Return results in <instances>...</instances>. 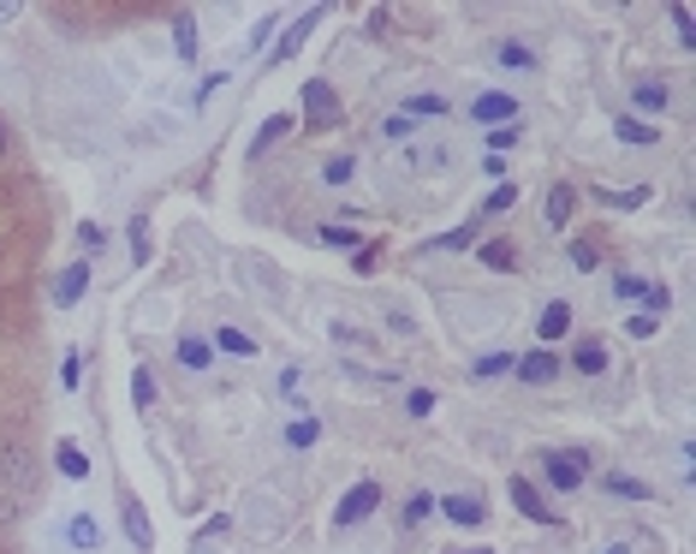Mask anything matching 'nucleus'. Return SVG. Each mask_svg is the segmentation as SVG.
Listing matches in <instances>:
<instances>
[{"instance_id": "f257e3e1", "label": "nucleus", "mask_w": 696, "mask_h": 554, "mask_svg": "<svg viewBox=\"0 0 696 554\" xmlns=\"http://www.w3.org/2000/svg\"><path fill=\"white\" fill-rule=\"evenodd\" d=\"M0 489L7 495H24V501H36L42 489V465L24 442H0Z\"/></svg>"}, {"instance_id": "f03ea898", "label": "nucleus", "mask_w": 696, "mask_h": 554, "mask_svg": "<svg viewBox=\"0 0 696 554\" xmlns=\"http://www.w3.org/2000/svg\"><path fill=\"white\" fill-rule=\"evenodd\" d=\"M542 477H547V489H554V495L584 489L589 454H584V447H542Z\"/></svg>"}, {"instance_id": "7ed1b4c3", "label": "nucleus", "mask_w": 696, "mask_h": 554, "mask_svg": "<svg viewBox=\"0 0 696 554\" xmlns=\"http://www.w3.org/2000/svg\"><path fill=\"white\" fill-rule=\"evenodd\" d=\"M339 120H346V108H339L334 84L309 78V84H304V126H309V131H334Z\"/></svg>"}, {"instance_id": "20e7f679", "label": "nucleus", "mask_w": 696, "mask_h": 554, "mask_svg": "<svg viewBox=\"0 0 696 554\" xmlns=\"http://www.w3.org/2000/svg\"><path fill=\"white\" fill-rule=\"evenodd\" d=\"M376 507H381V484H376V477H363V484H351V489H346V501L334 507V531H351V524L376 519Z\"/></svg>"}, {"instance_id": "39448f33", "label": "nucleus", "mask_w": 696, "mask_h": 554, "mask_svg": "<svg viewBox=\"0 0 696 554\" xmlns=\"http://www.w3.org/2000/svg\"><path fill=\"white\" fill-rule=\"evenodd\" d=\"M559 363H566V358H559L554 346H536V352H524V358L512 363V376L524 388H547V382H559Z\"/></svg>"}, {"instance_id": "423d86ee", "label": "nucleus", "mask_w": 696, "mask_h": 554, "mask_svg": "<svg viewBox=\"0 0 696 554\" xmlns=\"http://www.w3.org/2000/svg\"><path fill=\"white\" fill-rule=\"evenodd\" d=\"M631 108H637V120H649V113L661 120V113L673 108V84L666 78H637L631 84Z\"/></svg>"}, {"instance_id": "0eeeda50", "label": "nucleus", "mask_w": 696, "mask_h": 554, "mask_svg": "<svg viewBox=\"0 0 696 554\" xmlns=\"http://www.w3.org/2000/svg\"><path fill=\"white\" fill-rule=\"evenodd\" d=\"M512 507H518V513H524L530 524H547V531L559 524V513H554V507H547L542 495H536V484H530V477H512Z\"/></svg>"}, {"instance_id": "6e6552de", "label": "nucleus", "mask_w": 696, "mask_h": 554, "mask_svg": "<svg viewBox=\"0 0 696 554\" xmlns=\"http://www.w3.org/2000/svg\"><path fill=\"white\" fill-rule=\"evenodd\" d=\"M470 120H482L488 131H494V126H518V101L507 96V90H488V96H477V101H470Z\"/></svg>"}, {"instance_id": "1a4fd4ad", "label": "nucleus", "mask_w": 696, "mask_h": 554, "mask_svg": "<svg viewBox=\"0 0 696 554\" xmlns=\"http://www.w3.org/2000/svg\"><path fill=\"white\" fill-rule=\"evenodd\" d=\"M577 323V311H572V298H554V304H542V316H536V334H542V346H554V340H566Z\"/></svg>"}, {"instance_id": "9d476101", "label": "nucleus", "mask_w": 696, "mask_h": 554, "mask_svg": "<svg viewBox=\"0 0 696 554\" xmlns=\"http://www.w3.org/2000/svg\"><path fill=\"white\" fill-rule=\"evenodd\" d=\"M435 513H447L453 524H465V531H470V524H482V519H488V507L477 501V495L458 489V495H435Z\"/></svg>"}, {"instance_id": "9b49d317", "label": "nucleus", "mask_w": 696, "mask_h": 554, "mask_svg": "<svg viewBox=\"0 0 696 554\" xmlns=\"http://www.w3.org/2000/svg\"><path fill=\"white\" fill-rule=\"evenodd\" d=\"M572 215H577V192L572 185H554V192L542 197V227L559 232V227H572Z\"/></svg>"}, {"instance_id": "f8f14e48", "label": "nucleus", "mask_w": 696, "mask_h": 554, "mask_svg": "<svg viewBox=\"0 0 696 554\" xmlns=\"http://www.w3.org/2000/svg\"><path fill=\"white\" fill-rule=\"evenodd\" d=\"M316 24H322V7H309V12H298V19H292V24H286V36H280V42H274V61H292V54H298V48H304V42H309V31H316Z\"/></svg>"}, {"instance_id": "ddd939ff", "label": "nucleus", "mask_w": 696, "mask_h": 554, "mask_svg": "<svg viewBox=\"0 0 696 554\" xmlns=\"http://www.w3.org/2000/svg\"><path fill=\"white\" fill-rule=\"evenodd\" d=\"M613 138L631 143V150H655V143H661V126L637 120V113H619V120H613Z\"/></svg>"}, {"instance_id": "4468645a", "label": "nucleus", "mask_w": 696, "mask_h": 554, "mask_svg": "<svg viewBox=\"0 0 696 554\" xmlns=\"http://www.w3.org/2000/svg\"><path fill=\"white\" fill-rule=\"evenodd\" d=\"M84 293H90V262H72L61 281H54V304H61V311H72V304H78Z\"/></svg>"}, {"instance_id": "2eb2a0df", "label": "nucleus", "mask_w": 696, "mask_h": 554, "mask_svg": "<svg viewBox=\"0 0 696 554\" xmlns=\"http://www.w3.org/2000/svg\"><path fill=\"white\" fill-rule=\"evenodd\" d=\"M120 519H126L131 548H143V554H150V548H155V524H150V513H143V501H126V507H120Z\"/></svg>"}, {"instance_id": "dca6fc26", "label": "nucleus", "mask_w": 696, "mask_h": 554, "mask_svg": "<svg viewBox=\"0 0 696 554\" xmlns=\"http://www.w3.org/2000/svg\"><path fill=\"white\" fill-rule=\"evenodd\" d=\"M482 215H470L465 227H453V232H441V239H428V251H470V245H482Z\"/></svg>"}, {"instance_id": "f3484780", "label": "nucleus", "mask_w": 696, "mask_h": 554, "mask_svg": "<svg viewBox=\"0 0 696 554\" xmlns=\"http://www.w3.org/2000/svg\"><path fill=\"white\" fill-rule=\"evenodd\" d=\"M477 262H482V269H494V274H512L518 269V245L512 239H482L477 245Z\"/></svg>"}, {"instance_id": "a211bd4d", "label": "nucleus", "mask_w": 696, "mask_h": 554, "mask_svg": "<svg viewBox=\"0 0 696 554\" xmlns=\"http://www.w3.org/2000/svg\"><path fill=\"white\" fill-rule=\"evenodd\" d=\"M607 363H613V358H607L601 340H577V346H572V370H577V376H607Z\"/></svg>"}, {"instance_id": "6ab92c4d", "label": "nucleus", "mask_w": 696, "mask_h": 554, "mask_svg": "<svg viewBox=\"0 0 696 554\" xmlns=\"http://www.w3.org/2000/svg\"><path fill=\"white\" fill-rule=\"evenodd\" d=\"M173 54H180V66H197V19L191 12L173 19Z\"/></svg>"}, {"instance_id": "aec40b11", "label": "nucleus", "mask_w": 696, "mask_h": 554, "mask_svg": "<svg viewBox=\"0 0 696 554\" xmlns=\"http://www.w3.org/2000/svg\"><path fill=\"white\" fill-rule=\"evenodd\" d=\"M494 61L507 66V72H536V66H542V61H536V48H530V42H512V36L494 48Z\"/></svg>"}, {"instance_id": "412c9836", "label": "nucleus", "mask_w": 696, "mask_h": 554, "mask_svg": "<svg viewBox=\"0 0 696 554\" xmlns=\"http://www.w3.org/2000/svg\"><path fill=\"white\" fill-rule=\"evenodd\" d=\"M286 131H292V113H274V120H269V126H262V131H257V138H250V162H262V155H269V150H274V143H280V138H286Z\"/></svg>"}, {"instance_id": "4be33fe9", "label": "nucleus", "mask_w": 696, "mask_h": 554, "mask_svg": "<svg viewBox=\"0 0 696 554\" xmlns=\"http://www.w3.org/2000/svg\"><path fill=\"white\" fill-rule=\"evenodd\" d=\"M399 113H411V120H441V113H453V101H447V96H435V90H417Z\"/></svg>"}, {"instance_id": "5701e85b", "label": "nucleus", "mask_w": 696, "mask_h": 554, "mask_svg": "<svg viewBox=\"0 0 696 554\" xmlns=\"http://www.w3.org/2000/svg\"><path fill=\"white\" fill-rule=\"evenodd\" d=\"M215 352H232V358H257V340H250L244 328L220 323V328H215Z\"/></svg>"}, {"instance_id": "b1692460", "label": "nucleus", "mask_w": 696, "mask_h": 554, "mask_svg": "<svg viewBox=\"0 0 696 554\" xmlns=\"http://www.w3.org/2000/svg\"><path fill=\"white\" fill-rule=\"evenodd\" d=\"M601 489L619 495V501H655V495H649V484H637V477H626V471H601Z\"/></svg>"}, {"instance_id": "393cba45", "label": "nucleus", "mask_w": 696, "mask_h": 554, "mask_svg": "<svg viewBox=\"0 0 696 554\" xmlns=\"http://www.w3.org/2000/svg\"><path fill=\"white\" fill-rule=\"evenodd\" d=\"M399 519H405V531H417L423 519H435V495H428V489H411L405 507H399Z\"/></svg>"}, {"instance_id": "a878e982", "label": "nucleus", "mask_w": 696, "mask_h": 554, "mask_svg": "<svg viewBox=\"0 0 696 554\" xmlns=\"http://www.w3.org/2000/svg\"><path fill=\"white\" fill-rule=\"evenodd\" d=\"M180 363H185V370H209V363H215V346L197 340V334H180Z\"/></svg>"}, {"instance_id": "bb28decb", "label": "nucleus", "mask_w": 696, "mask_h": 554, "mask_svg": "<svg viewBox=\"0 0 696 554\" xmlns=\"http://www.w3.org/2000/svg\"><path fill=\"white\" fill-rule=\"evenodd\" d=\"M453 162V150L447 143H411V167H428V173H441Z\"/></svg>"}, {"instance_id": "cd10ccee", "label": "nucleus", "mask_w": 696, "mask_h": 554, "mask_svg": "<svg viewBox=\"0 0 696 554\" xmlns=\"http://www.w3.org/2000/svg\"><path fill=\"white\" fill-rule=\"evenodd\" d=\"M507 209H518V180L512 185H494V192L482 197V221H494V215H507Z\"/></svg>"}, {"instance_id": "c85d7f7f", "label": "nucleus", "mask_w": 696, "mask_h": 554, "mask_svg": "<svg viewBox=\"0 0 696 554\" xmlns=\"http://www.w3.org/2000/svg\"><path fill=\"white\" fill-rule=\"evenodd\" d=\"M358 180V155H334V162H322V185H351Z\"/></svg>"}, {"instance_id": "c756f323", "label": "nucleus", "mask_w": 696, "mask_h": 554, "mask_svg": "<svg viewBox=\"0 0 696 554\" xmlns=\"http://www.w3.org/2000/svg\"><path fill=\"white\" fill-rule=\"evenodd\" d=\"M566 257H572V269H577V274H596V269H601L596 239H572V251H566Z\"/></svg>"}, {"instance_id": "7c9ffc66", "label": "nucleus", "mask_w": 696, "mask_h": 554, "mask_svg": "<svg viewBox=\"0 0 696 554\" xmlns=\"http://www.w3.org/2000/svg\"><path fill=\"white\" fill-rule=\"evenodd\" d=\"M54 454H61V471H66V477H90V454H84L78 442H61Z\"/></svg>"}, {"instance_id": "2f4dec72", "label": "nucleus", "mask_w": 696, "mask_h": 554, "mask_svg": "<svg viewBox=\"0 0 696 554\" xmlns=\"http://www.w3.org/2000/svg\"><path fill=\"white\" fill-rule=\"evenodd\" d=\"M66 536H72V548H84V554H90V548H101V531H96V519H84V513L66 524Z\"/></svg>"}, {"instance_id": "473e14b6", "label": "nucleus", "mask_w": 696, "mask_h": 554, "mask_svg": "<svg viewBox=\"0 0 696 554\" xmlns=\"http://www.w3.org/2000/svg\"><path fill=\"white\" fill-rule=\"evenodd\" d=\"M381 138L411 143V138H417V120H411V113H388V120H381Z\"/></svg>"}, {"instance_id": "72a5a7b5", "label": "nucleus", "mask_w": 696, "mask_h": 554, "mask_svg": "<svg viewBox=\"0 0 696 554\" xmlns=\"http://www.w3.org/2000/svg\"><path fill=\"white\" fill-rule=\"evenodd\" d=\"M24 513H31V501H24V495H7V489H0V531H12V524H19Z\"/></svg>"}, {"instance_id": "f704fd0d", "label": "nucleus", "mask_w": 696, "mask_h": 554, "mask_svg": "<svg viewBox=\"0 0 696 554\" xmlns=\"http://www.w3.org/2000/svg\"><path fill=\"white\" fill-rule=\"evenodd\" d=\"M601 203H607V209H643L649 192H643V185H631V192H607V185H601Z\"/></svg>"}, {"instance_id": "c9c22d12", "label": "nucleus", "mask_w": 696, "mask_h": 554, "mask_svg": "<svg viewBox=\"0 0 696 554\" xmlns=\"http://www.w3.org/2000/svg\"><path fill=\"white\" fill-rule=\"evenodd\" d=\"M131 393H138V412H150V405H155V376L143 370V363L131 370Z\"/></svg>"}, {"instance_id": "e433bc0d", "label": "nucleus", "mask_w": 696, "mask_h": 554, "mask_svg": "<svg viewBox=\"0 0 696 554\" xmlns=\"http://www.w3.org/2000/svg\"><path fill=\"white\" fill-rule=\"evenodd\" d=\"M435 405H441V393H435V388H411V393H405V412H411V417H428Z\"/></svg>"}, {"instance_id": "4c0bfd02", "label": "nucleus", "mask_w": 696, "mask_h": 554, "mask_svg": "<svg viewBox=\"0 0 696 554\" xmlns=\"http://www.w3.org/2000/svg\"><path fill=\"white\" fill-rule=\"evenodd\" d=\"M512 363H518V352H482V358H477V376L488 382V376H507Z\"/></svg>"}, {"instance_id": "58836bf2", "label": "nucleus", "mask_w": 696, "mask_h": 554, "mask_svg": "<svg viewBox=\"0 0 696 554\" xmlns=\"http://www.w3.org/2000/svg\"><path fill=\"white\" fill-rule=\"evenodd\" d=\"M518 138H524V126H494V131H488V155H507Z\"/></svg>"}, {"instance_id": "ea45409f", "label": "nucleus", "mask_w": 696, "mask_h": 554, "mask_svg": "<svg viewBox=\"0 0 696 554\" xmlns=\"http://www.w3.org/2000/svg\"><path fill=\"white\" fill-rule=\"evenodd\" d=\"M322 245H339V251H358V227H316Z\"/></svg>"}, {"instance_id": "a19ab883", "label": "nucleus", "mask_w": 696, "mask_h": 554, "mask_svg": "<svg viewBox=\"0 0 696 554\" xmlns=\"http://www.w3.org/2000/svg\"><path fill=\"white\" fill-rule=\"evenodd\" d=\"M286 442H292V447H309V442H322V424H316V417H298V424L286 430Z\"/></svg>"}, {"instance_id": "79ce46f5", "label": "nucleus", "mask_w": 696, "mask_h": 554, "mask_svg": "<svg viewBox=\"0 0 696 554\" xmlns=\"http://www.w3.org/2000/svg\"><path fill=\"white\" fill-rule=\"evenodd\" d=\"M131 251H138V262H150V221L143 215H131Z\"/></svg>"}, {"instance_id": "37998d69", "label": "nucleus", "mask_w": 696, "mask_h": 554, "mask_svg": "<svg viewBox=\"0 0 696 554\" xmlns=\"http://www.w3.org/2000/svg\"><path fill=\"white\" fill-rule=\"evenodd\" d=\"M643 304H649V311H655V323H661V311H666V304H673V293H666L661 281H649V286H643Z\"/></svg>"}, {"instance_id": "c03bdc74", "label": "nucleus", "mask_w": 696, "mask_h": 554, "mask_svg": "<svg viewBox=\"0 0 696 554\" xmlns=\"http://www.w3.org/2000/svg\"><path fill=\"white\" fill-rule=\"evenodd\" d=\"M227 531H232V519H227V513H220V519H209V524H203V531H197V548H209L215 536H227Z\"/></svg>"}, {"instance_id": "a18cd8bd", "label": "nucleus", "mask_w": 696, "mask_h": 554, "mask_svg": "<svg viewBox=\"0 0 696 554\" xmlns=\"http://www.w3.org/2000/svg\"><path fill=\"white\" fill-rule=\"evenodd\" d=\"M328 334H334L339 346H369V334H363V328H351V323H334Z\"/></svg>"}, {"instance_id": "49530a36", "label": "nucleus", "mask_w": 696, "mask_h": 554, "mask_svg": "<svg viewBox=\"0 0 696 554\" xmlns=\"http://www.w3.org/2000/svg\"><path fill=\"white\" fill-rule=\"evenodd\" d=\"M643 286H649V281H637V274H613V293H619V298H643Z\"/></svg>"}, {"instance_id": "de8ad7c7", "label": "nucleus", "mask_w": 696, "mask_h": 554, "mask_svg": "<svg viewBox=\"0 0 696 554\" xmlns=\"http://www.w3.org/2000/svg\"><path fill=\"white\" fill-rule=\"evenodd\" d=\"M482 173H488V180H494V185H507L512 162H507V155H488V162H482Z\"/></svg>"}, {"instance_id": "09e8293b", "label": "nucleus", "mask_w": 696, "mask_h": 554, "mask_svg": "<svg viewBox=\"0 0 696 554\" xmlns=\"http://www.w3.org/2000/svg\"><path fill=\"white\" fill-rule=\"evenodd\" d=\"M351 269H358V274L376 269V245H358V251H351Z\"/></svg>"}, {"instance_id": "8fccbe9b", "label": "nucleus", "mask_w": 696, "mask_h": 554, "mask_svg": "<svg viewBox=\"0 0 696 554\" xmlns=\"http://www.w3.org/2000/svg\"><path fill=\"white\" fill-rule=\"evenodd\" d=\"M78 245H84V251H96V245H101V227L84 221V227H78Z\"/></svg>"}, {"instance_id": "3c124183", "label": "nucleus", "mask_w": 696, "mask_h": 554, "mask_svg": "<svg viewBox=\"0 0 696 554\" xmlns=\"http://www.w3.org/2000/svg\"><path fill=\"white\" fill-rule=\"evenodd\" d=\"M661 323H655V316H631V334H637V340H649V334H655Z\"/></svg>"}, {"instance_id": "603ef678", "label": "nucleus", "mask_w": 696, "mask_h": 554, "mask_svg": "<svg viewBox=\"0 0 696 554\" xmlns=\"http://www.w3.org/2000/svg\"><path fill=\"white\" fill-rule=\"evenodd\" d=\"M61 382H66V388H78V352H66V363H61Z\"/></svg>"}, {"instance_id": "864d4df0", "label": "nucleus", "mask_w": 696, "mask_h": 554, "mask_svg": "<svg viewBox=\"0 0 696 554\" xmlns=\"http://www.w3.org/2000/svg\"><path fill=\"white\" fill-rule=\"evenodd\" d=\"M7 19H19V0H0V24Z\"/></svg>"}, {"instance_id": "5fc2aeb1", "label": "nucleus", "mask_w": 696, "mask_h": 554, "mask_svg": "<svg viewBox=\"0 0 696 554\" xmlns=\"http://www.w3.org/2000/svg\"><path fill=\"white\" fill-rule=\"evenodd\" d=\"M0 162H7V126H0Z\"/></svg>"}]
</instances>
